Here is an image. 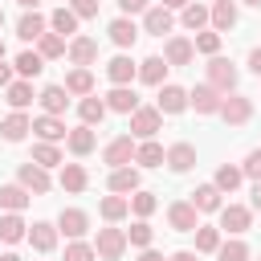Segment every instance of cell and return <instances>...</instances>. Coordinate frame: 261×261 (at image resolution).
I'll return each mask as SVG.
<instances>
[{"label": "cell", "instance_id": "6da1fadb", "mask_svg": "<svg viewBox=\"0 0 261 261\" xmlns=\"http://www.w3.org/2000/svg\"><path fill=\"white\" fill-rule=\"evenodd\" d=\"M204 69H208V86H212V90H220V94H237L241 73H237V65H232L228 57H220V53H216V57H208V65H204Z\"/></svg>", "mask_w": 261, "mask_h": 261}, {"label": "cell", "instance_id": "7a4b0ae2", "mask_svg": "<svg viewBox=\"0 0 261 261\" xmlns=\"http://www.w3.org/2000/svg\"><path fill=\"white\" fill-rule=\"evenodd\" d=\"M135 151H139V139L135 135H118V139H110L102 147V163H110V171L114 167H130L135 163Z\"/></svg>", "mask_w": 261, "mask_h": 261}, {"label": "cell", "instance_id": "3957f363", "mask_svg": "<svg viewBox=\"0 0 261 261\" xmlns=\"http://www.w3.org/2000/svg\"><path fill=\"white\" fill-rule=\"evenodd\" d=\"M216 216H220V224H216L220 232L241 237V232H249V228H253V208H249V204H224Z\"/></svg>", "mask_w": 261, "mask_h": 261}, {"label": "cell", "instance_id": "277c9868", "mask_svg": "<svg viewBox=\"0 0 261 261\" xmlns=\"http://www.w3.org/2000/svg\"><path fill=\"white\" fill-rule=\"evenodd\" d=\"M94 249H98V261H118L126 253V228H98L94 237Z\"/></svg>", "mask_w": 261, "mask_h": 261}, {"label": "cell", "instance_id": "5b68a950", "mask_svg": "<svg viewBox=\"0 0 261 261\" xmlns=\"http://www.w3.org/2000/svg\"><path fill=\"white\" fill-rule=\"evenodd\" d=\"M163 130V114H159V106H139L135 114H130V135L143 143V139H155Z\"/></svg>", "mask_w": 261, "mask_h": 261}, {"label": "cell", "instance_id": "8992f818", "mask_svg": "<svg viewBox=\"0 0 261 261\" xmlns=\"http://www.w3.org/2000/svg\"><path fill=\"white\" fill-rule=\"evenodd\" d=\"M220 118H224L228 126H245V122L253 118V98H249V94H224Z\"/></svg>", "mask_w": 261, "mask_h": 261}, {"label": "cell", "instance_id": "52a82bcc", "mask_svg": "<svg viewBox=\"0 0 261 261\" xmlns=\"http://www.w3.org/2000/svg\"><path fill=\"white\" fill-rule=\"evenodd\" d=\"M220 102H224V94L212 90L208 82H200V86L188 90V106H192L196 114H220Z\"/></svg>", "mask_w": 261, "mask_h": 261}, {"label": "cell", "instance_id": "ba28073f", "mask_svg": "<svg viewBox=\"0 0 261 261\" xmlns=\"http://www.w3.org/2000/svg\"><path fill=\"white\" fill-rule=\"evenodd\" d=\"M16 184H20V188H29L33 196H45V192L53 188V179H49V171H45L41 163H33V159L16 167Z\"/></svg>", "mask_w": 261, "mask_h": 261}, {"label": "cell", "instance_id": "9c48e42d", "mask_svg": "<svg viewBox=\"0 0 261 261\" xmlns=\"http://www.w3.org/2000/svg\"><path fill=\"white\" fill-rule=\"evenodd\" d=\"M167 224H171L175 232H196V228H200L196 204H192V200H175V204L167 208Z\"/></svg>", "mask_w": 261, "mask_h": 261}, {"label": "cell", "instance_id": "30bf717a", "mask_svg": "<svg viewBox=\"0 0 261 261\" xmlns=\"http://www.w3.org/2000/svg\"><path fill=\"white\" fill-rule=\"evenodd\" d=\"M155 106H159V114H184V110H188V90L175 86V82H163Z\"/></svg>", "mask_w": 261, "mask_h": 261}, {"label": "cell", "instance_id": "8fae6325", "mask_svg": "<svg viewBox=\"0 0 261 261\" xmlns=\"http://www.w3.org/2000/svg\"><path fill=\"white\" fill-rule=\"evenodd\" d=\"M33 135H37V143H61V139H69L65 118H57V114H37L33 118Z\"/></svg>", "mask_w": 261, "mask_h": 261}, {"label": "cell", "instance_id": "7c38bea8", "mask_svg": "<svg viewBox=\"0 0 261 261\" xmlns=\"http://www.w3.org/2000/svg\"><path fill=\"white\" fill-rule=\"evenodd\" d=\"M57 232H65L69 241H82V237L90 232V216H86L82 208H61V212H57Z\"/></svg>", "mask_w": 261, "mask_h": 261}, {"label": "cell", "instance_id": "4fadbf2b", "mask_svg": "<svg viewBox=\"0 0 261 261\" xmlns=\"http://www.w3.org/2000/svg\"><path fill=\"white\" fill-rule=\"evenodd\" d=\"M57 237H61V232H57V224H49V220H33L24 241H29L37 253H53V249H57Z\"/></svg>", "mask_w": 261, "mask_h": 261}, {"label": "cell", "instance_id": "5bb4252c", "mask_svg": "<svg viewBox=\"0 0 261 261\" xmlns=\"http://www.w3.org/2000/svg\"><path fill=\"white\" fill-rule=\"evenodd\" d=\"M175 29V16H171V8H163V4H151L147 12H143V33H151V37H163V33H171Z\"/></svg>", "mask_w": 261, "mask_h": 261}, {"label": "cell", "instance_id": "9a60e30c", "mask_svg": "<svg viewBox=\"0 0 261 261\" xmlns=\"http://www.w3.org/2000/svg\"><path fill=\"white\" fill-rule=\"evenodd\" d=\"M29 130H33V118H29L24 110H12L8 118H0V139H4V143H20Z\"/></svg>", "mask_w": 261, "mask_h": 261}, {"label": "cell", "instance_id": "2e32d148", "mask_svg": "<svg viewBox=\"0 0 261 261\" xmlns=\"http://www.w3.org/2000/svg\"><path fill=\"white\" fill-rule=\"evenodd\" d=\"M106 188H110L114 196H135V192H139V167H114V171L106 175Z\"/></svg>", "mask_w": 261, "mask_h": 261}, {"label": "cell", "instance_id": "e0dca14e", "mask_svg": "<svg viewBox=\"0 0 261 261\" xmlns=\"http://www.w3.org/2000/svg\"><path fill=\"white\" fill-rule=\"evenodd\" d=\"M73 65H82V69H90L94 61H98V41L94 37H73L69 41V53H65Z\"/></svg>", "mask_w": 261, "mask_h": 261}, {"label": "cell", "instance_id": "ac0fdd59", "mask_svg": "<svg viewBox=\"0 0 261 261\" xmlns=\"http://www.w3.org/2000/svg\"><path fill=\"white\" fill-rule=\"evenodd\" d=\"M192 57H196V45L188 37H167V45H163V61L167 65H192Z\"/></svg>", "mask_w": 261, "mask_h": 261}, {"label": "cell", "instance_id": "d6986e66", "mask_svg": "<svg viewBox=\"0 0 261 261\" xmlns=\"http://www.w3.org/2000/svg\"><path fill=\"white\" fill-rule=\"evenodd\" d=\"M106 77H110L114 86H130V82L139 77V65H135L126 53H118V57H110V61H106Z\"/></svg>", "mask_w": 261, "mask_h": 261}, {"label": "cell", "instance_id": "ffe728a7", "mask_svg": "<svg viewBox=\"0 0 261 261\" xmlns=\"http://www.w3.org/2000/svg\"><path fill=\"white\" fill-rule=\"evenodd\" d=\"M106 110H114V114H135L139 110V94L130 90V86H114L110 94H106Z\"/></svg>", "mask_w": 261, "mask_h": 261}, {"label": "cell", "instance_id": "44dd1931", "mask_svg": "<svg viewBox=\"0 0 261 261\" xmlns=\"http://www.w3.org/2000/svg\"><path fill=\"white\" fill-rule=\"evenodd\" d=\"M29 200H33L29 188H20V184H0V212H24Z\"/></svg>", "mask_w": 261, "mask_h": 261}, {"label": "cell", "instance_id": "7402d4cb", "mask_svg": "<svg viewBox=\"0 0 261 261\" xmlns=\"http://www.w3.org/2000/svg\"><path fill=\"white\" fill-rule=\"evenodd\" d=\"M45 33H49V16H41V12H24L16 20V37L20 41H41Z\"/></svg>", "mask_w": 261, "mask_h": 261}, {"label": "cell", "instance_id": "603a6c76", "mask_svg": "<svg viewBox=\"0 0 261 261\" xmlns=\"http://www.w3.org/2000/svg\"><path fill=\"white\" fill-rule=\"evenodd\" d=\"M106 33H110V41H114V45H118V49H130V45H135V41H139V24H135V20H130V16H114V20H110V29H106Z\"/></svg>", "mask_w": 261, "mask_h": 261}, {"label": "cell", "instance_id": "cb8c5ba5", "mask_svg": "<svg viewBox=\"0 0 261 261\" xmlns=\"http://www.w3.org/2000/svg\"><path fill=\"white\" fill-rule=\"evenodd\" d=\"M37 102H41V114H65V106H69V94H65V86H45L41 94H37Z\"/></svg>", "mask_w": 261, "mask_h": 261}, {"label": "cell", "instance_id": "d4e9b609", "mask_svg": "<svg viewBox=\"0 0 261 261\" xmlns=\"http://www.w3.org/2000/svg\"><path fill=\"white\" fill-rule=\"evenodd\" d=\"M167 167H171L175 175L192 171V167H196V147H192V143H171V147H167Z\"/></svg>", "mask_w": 261, "mask_h": 261}, {"label": "cell", "instance_id": "484cf974", "mask_svg": "<svg viewBox=\"0 0 261 261\" xmlns=\"http://www.w3.org/2000/svg\"><path fill=\"white\" fill-rule=\"evenodd\" d=\"M24 237H29L24 216H20V212H0V241H4V245H16V241H24Z\"/></svg>", "mask_w": 261, "mask_h": 261}, {"label": "cell", "instance_id": "4316f807", "mask_svg": "<svg viewBox=\"0 0 261 261\" xmlns=\"http://www.w3.org/2000/svg\"><path fill=\"white\" fill-rule=\"evenodd\" d=\"M179 24H184L188 33H204V29H212V12H208L204 4H196V0H192V4L179 12Z\"/></svg>", "mask_w": 261, "mask_h": 261}, {"label": "cell", "instance_id": "83f0119b", "mask_svg": "<svg viewBox=\"0 0 261 261\" xmlns=\"http://www.w3.org/2000/svg\"><path fill=\"white\" fill-rule=\"evenodd\" d=\"M65 94H73V98H90V94H94V73L82 69V65H73V69L65 73Z\"/></svg>", "mask_w": 261, "mask_h": 261}, {"label": "cell", "instance_id": "f1b7e54d", "mask_svg": "<svg viewBox=\"0 0 261 261\" xmlns=\"http://www.w3.org/2000/svg\"><path fill=\"white\" fill-rule=\"evenodd\" d=\"M65 147H69V155H90L94 147H98V135H94V126H73L69 130V139H65Z\"/></svg>", "mask_w": 261, "mask_h": 261}, {"label": "cell", "instance_id": "f546056e", "mask_svg": "<svg viewBox=\"0 0 261 261\" xmlns=\"http://www.w3.org/2000/svg\"><path fill=\"white\" fill-rule=\"evenodd\" d=\"M57 184H61L69 196H77V192H86V188H90V175H86V167H82V163H65V167H61V175H57Z\"/></svg>", "mask_w": 261, "mask_h": 261}, {"label": "cell", "instance_id": "4dcf8cb0", "mask_svg": "<svg viewBox=\"0 0 261 261\" xmlns=\"http://www.w3.org/2000/svg\"><path fill=\"white\" fill-rule=\"evenodd\" d=\"M220 196H224V192H220L216 184H200V188L192 192V204H196V212H220V208H224Z\"/></svg>", "mask_w": 261, "mask_h": 261}, {"label": "cell", "instance_id": "1f68e13d", "mask_svg": "<svg viewBox=\"0 0 261 261\" xmlns=\"http://www.w3.org/2000/svg\"><path fill=\"white\" fill-rule=\"evenodd\" d=\"M98 212H102V220L106 224H118L122 216H130V196H102V204H98Z\"/></svg>", "mask_w": 261, "mask_h": 261}, {"label": "cell", "instance_id": "d6a6232c", "mask_svg": "<svg viewBox=\"0 0 261 261\" xmlns=\"http://www.w3.org/2000/svg\"><path fill=\"white\" fill-rule=\"evenodd\" d=\"M49 33H61V37H77V16H73V8L65 4V8H53L49 12Z\"/></svg>", "mask_w": 261, "mask_h": 261}, {"label": "cell", "instance_id": "836d02e7", "mask_svg": "<svg viewBox=\"0 0 261 261\" xmlns=\"http://www.w3.org/2000/svg\"><path fill=\"white\" fill-rule=\"evenodd\" d=\"M12 69L24 77V82H33L41 69H45V57L37 53V49H24V53H16V61H12Z\"/></svg>", "mask_w": 261, "mask_h": 261}, {"label": "cell", "instance_id": "e575fe53", "mask_svg": "<svg viewBox=\"0 0 261 261\" xmlns=\"http://www.w3.org/2000/svg\"><path fill=\"white\" fill-rule=\"evenodd\" d=\"M167 61L155 53V57H147V61H139V82H147V86H163V77H167Z\"/></svg>", "mask_w": 261, "mask_h": 261}, {"label": "cell", "instance_id": "d590c367", "mask_svg": "<svg viewBox=\"0 0 261 261\" xmlns=\"http://www.w3.org/2000/svg\"><path fill=\"white\" fill-rule=\"evenodd\" d=\"M77 114H82V126H98L110 110H106V98H94V94H90V98L77 102Z\"/></svg>", "mask_w": 261, "mask_h": 261}, {"label": "cell", "instance_id": "8d00e7d4", "mask_svg": "<svg viewBox=\"0 0 261 261\" xmlns=\"http://www.w3.org/2000/svg\"><path fill=\"white\" fill-rule=\"evenodd\" d=\"M135 163H139V167H163V163H167V151H163L155 139H143L139 151H135Z\"/></svg>", "mask_w": 261, "mask_h": 261}, {"label": "cell", "instance_id": "74e56055", "mask_svg": "<svg viewBox=\"0 0 261 261\" xmlns=\"http://www.w3.org/2000/svg\"><path fill=\"white\" fill-rule=\"evenodd\" d=\"M208 12H212V33H228L237 24V4L232 0H216Z\"/></svg>", "mask_w": 261, "mask_h": 261}, {"label": "cell", "instance_id": "f35d334b", "mask_svg": "<svg viewBox=\"0 0 261 261\" xmlns=\"http://www.w3.org/2000/svg\"><path fill=\"white\" fill-rule=\"evenodd\" d=\"M37 53H41L45 61H57V57H65V53H69V45H65V37H61V33H45V37L37 41Z\"/></svg>", "mask_w": 261, "mask_h": 261}, {"label": "cell", "instance_id": "ab89813d", "mask_svg": "<svg viewBox=\"0 0 261 261\" xmlns=\"http://www.w3.org/2000/svg\"><path fill=\"white\" fill-rule=\"evenodd\" d=\"M33 163H41L45 171H49V167H65V159H61V147H57V143H33Z\"/></svg>", "mask_w": 261, "mask_h": 261}, {"label": "cell", "instance_id": "60d3db41", "mask_svg": "<svg viewBox=\"0 0 261 261\" xmlns=\"http://www.w3.org/2000/svg\"><path fill=\"white\" fill-rule=\"evenodd\" d=\"M241 179H245V171H241L237 163H220V167H216V179H212V184H216L220 192H228V196H232V192L241 188Z\"/></svg>", "mask_w": 261, "mask_h": 261}, {"label": "cell", "instance_id": "b9f144b4", "mask_svg": "<svg viewBox=\"0 0 261 261\" xmlns=\"http://www.w3.org/2000/svg\"><path fill=\"white\" fill-rule=\"evenodd\" d=\"M4 102H8L12 110H24V106L33 102V82H24V77H20V82H12V86L4 90Z\"/></svg>", "mask_w": 261, "mask_h": 261}, {"label": "cell", "instance_id": "7bdbcfd3", "mask_svg": "<svg viewBox=\"0 0 261 261\" xmlns=\"http://www.w3.org/2000/svg\"><path fill=\"white\" fill-rule=\"evenodd\" d=\"M151 241H155V228H151L147 220H135V224L126 228V245H135V249H151Z\"/></svg>", "mask_w": 261, "mask_h": 261}, {"label": "cell", "instance_id": "ee69618b", "mask_svg": "<svg viewBox=\"0 0 261 261\" xmlns=\"http://www.w3.org/2000/svg\"><path fill=\"white\" fill-rule=\"evenodd\" d=\"M155 208H159V200H155V192H143V188H139V192L130 196V212H135L139 220H147V216H151Z\"/></svg>", "mask_w": 261, "mask_h": 261}, {"label": "cell", "instance_id": "f6af8a7d", "mask_svg": "<svg viewBox=\"0 0 261 261\" xmlns=\"http://www.w3.org/2000/svg\"><path fill=\"white\" fill-rule=\"evenodd\" d=\"M216 249H220V228L200 224L196 228V253H216Z\"/></svg>", "mask_w": 261, "mask_h": 261}, {"label": "cell", "instance_id": "bcb514c9", "mask_svg": "<svg viewBox=\"0 0 261 261\" xmlns=\"http://www.w3.org/2000/svg\"><path fill=\"white\" fill-rule=\"evenodd\" d=\"M216 257H220V261H249V245H245L241 237H232V241H220Z\"/></svg>", "mask_w": 261, "mask_h": 261}, {"label": "cell", "instance_id": "7dc6e473", "mask_svg": "<svg viewBox=\"0 0 261 261\" xmlns=\"http://www.w3.org/2000/svg\"><path fill=\"white\" fill-rule=\"evenodd\" d=\"M196 53H204V57H216L220 53V33H212V29H204V33H196Z\"/></svg>", "mask_w": 261, "mask_h": 261}, {"label": "cell", "instance_id": "c3c4849f", "mask_svg": "<svg viewBox=\"0 0 261 261\" xmlns=\"http://www.w3.org/2000/svg\"><path fill=\"white\" fill-rule=\"evenodd\" d=\"M65 261H98V249L86 241H69L65 245Z\"/></svg>", "mask_w": 261, "mask_h": 261}, {"label": "cell", "instance_id": "681fc988", "mask_svg": "<svg viewBox=\"0 0 261 261\" xmlns=\"http://www.w3.org/2000/svg\"><path fill=\"white\" fill-rule=\"evenodd\" d=\"M69 8H73L77 20H94L98 16V0H69Z\"/></svg>", "mask_w": 261, "mask_h": 261}, {"label": "cell", "instance_id": "f907efd6", "mask_svg": "<svg viewBox=\"0 0 261 261\" xmlns=\"http://www.w3.org/2000/svg\"><path fill=\"white\" fill-rule=\"evenodd\" d=\"M241 171H245V175H249V179H253V184H257V179H261V147H257V151H249V155H245V163H241Z\"/></svg>", "mask_w": 261, "mask_h": 261}, {"label": "cell", "instance_id": "816d5d0a", "mask_svg": "<svg viewBox=\"0 0 261 261\" xmlns=\"http://www.w3.org/2000/svg\"><path fill=\"white\" fill-rule=\"evenodd\" d=\"M118 8H122V16H135V12H147L151 0H118Z\"/></svg>", "mask_w": 261, "mask_h": 261}, {"label": "cell", "instance_id": "f5cc1de1", "mask_svg": "<svg viewBox=\"0 0 261 261\" xmlns=\"http://www.w3.org/2000/svg\"><path fill=\"white\" fill-rule=\"evenodd\" d=\"M249 69L261 77V45H257V49H249Z\"/></svg>", "mask_w": 261, "mask_h": 261}, {"label": "cell", "instance_id": "db71d44e", "mask_svg": "<svg viewBox=\"0 0 261 261\" xmlns=\"http://www.w3.org/2000/svg\"><path fill=\"white\" fill-rule=\"evenodd\" d=\"M249 208H253V212H261V179H257V184H253V192H249Z\"/></svg>", "mask_w": 261, "mask_h": 261}, {"label": "cell", "instance_id": "11a10c76", "mask_svg": "<svg viewBox=\"0 0 261 261\" xmlns=\"http://www.w3.org/2000/svg\"><path fill=\"white\" fill-rule=\"evenodd\" d=\"M8 86H12V65L0 61V90H8Z\"/></svg>", "mask_w": 261, "mask_h": 261}, {"label": "cell", "instance_id": "9f6ffc18", "mask_svg": "<svg viewBox=\"0 0 261 261\" xmlns=\"http://www.w3.org/2000/svg\"><path fill=\"white\" fill-rule=\"evenodd\" d=\"M139 261H167V257H163L159 249H143V253H139Z\"/></svg>", "mask_w": 261, "mask_h": 261}, {"label": "cell", "instance_id": "6f0895ef", "mask_svg": "<svg viewBox=\"0 0 261 261\" xmlns=\"http://www.w3.org/2000/svg\"><path fill=\"white\" fill-rule=\"evenodd\" d=\"M167 261H200V257H196V253H192V249H179V253H171V257H167Z\"/></svg>", "mask_w": 261, "mask_h": 261}, {"label": "cell", "instance_id": "680465c9", "mask_svg": "<svg viewBox=\"0 0 261 261\" xmlns=\"http://www.w3.org/2000/svg\"><path fill=\"white\" fill-rule=\"evenodd\" d=\"M159 4H163V8H179V12H184V8L192 4V0H159Z\"/></svg>", "mask_w": 261, "mask_h": 261}, {"label": "cell", "instance_id": "91938a15", "mask_svg": "<svg viewBox=\"0 0 261 261\" xmlns=\"http://www.w3.org/2000/svg\"><path fill=\"white\" fill-rule=\"evenodd\" d=\"M16 4H20L24 12H37V4H41V0H16Z\"/></svg>", "mask_w": 261, "mask_h": 261}, {"label": "cell", "instance_id": "94428289", "mask_svg": "<svg viewBox=\"0 0 261 261\" xmlns=\"http://www.w3.org/2000/svg\"><path fill=\"white\" fill-rule=\"evenodd\" d=\"M0 261H24L20 253H0Z\"/></svg>", "mask_w": 261, "mask_h": 261}, {"label": "cell", "instance_id": "6125c7cd", "mask_svg": "<svg viewBox=\"0 0 261 261\" xmlns=\"http://www.w3.org/2000/svg\"><path fill=\"white\" fill-rule=\"evenodd\" d=\"M241 4H253V8H261V0H241Z\"/></svg>", "mask_w": 261, "mask_h": 261}, {"label": "cell", "instance_id": "be15d7a7", "mask_svg": "<svg viewBox=\"0 0 261 261\" xmlns=\"http://www.w3.org/2000/svg\"><path fill=\"white\" fill-rule=\"evenodd\" d=\"M0 61H4V41H0Z\"/></svg>", "mask_w": 261, "mask_h": 261}, {"label": "cell", "instance_id": "e7e4bbea", "mask_svg": "<svg viewBox=\"0 0 261 261\" xmlns=\"http://www.w3.org/2000/svg\"><path fill=\"white\" fill-rule=\"evenodd\" d=\"M0 29H4V8H0Z\"/></svg>", "mask_w": 261, "mask_h": 261}]
</instances>
